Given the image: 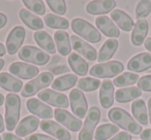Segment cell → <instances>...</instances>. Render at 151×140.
<instances>
[{"instance_id": "cell-49", "label": "cell", "mask_w": 151, "mask_h": 140, "mask_svg": "<svg viewBox=\"0 0 151 140\" xmlns=\"http://www.w3.org/2000/svg\"><path fill=\"white\" fill-rule=\"evenodd\" d=\"M148 112H149V121L151 124V98H149L148 100Z\"/></svg>"}, {"instance_id": "cell-46", "label": "cell", "mask_w": 151, "mask_h": 140, "mask_svg": "<svg viewBox=\"0 0 151 140\" xmlns=\"http://www.w3.org/2000/svg\"><path fill=\"white\" fill-rule=\"evenodd\" d=\"M144 45H145V48H146V50H148L149 52L151 53V37L147 38L146 41H145V43H144Z\"/></svg>"}, {"instance_id": "cell-20", "label": "cell", "mask_w": 151, "mask_h": 140, "mask_svg": "<svg viewBox=\"0 0 151 140\" xmlns=\"http://www.w3.org/2000/svg\"><path fill=\"white\" fill-rule=\"evenodd\" d=\"M40 126V119L33 115H28L24 117L16 128V135L20 137H25L28 134L34 132Z\"/></svg>"}, {"instance_id": "cell-8", "label": "cell", "mask_w": 151, "mask_h": 140, "mask_svg": "<svg viewBox=\"0 0 151 140\" xmlns=\"http://www.w3.org/2000/svg\"><path fill=\"white\" fill-rule=\"evenodd\" d=\"M69 101H70V108L73 114L79 119H84L86 117L88 105L85 98V95L79 89H73L69 93Z\"/></svg>"}, {"instance_id": "cell-45", "label": "cell", "mask_w": 151, "mask_h": 140, "mask_svg": "<svg viewBox=\"0 0 151 140\" xmlns=\"http://www.w3.org/2000/svg\"><path fill=\"white\" fill-rule=\"evenodd\" d=\"M7 23V17L4 15V14L0 13V29L3 28Z\"/></svg>"}, {"instance_id": "cell-14", "label": "cell", "mask_w": 151, "mask_h": 140, "mask_svg": "<svg viewBox=\"0 0 151 140\" xmlns=\"http://www.w3.org/2000/svg\"><path fill=\"white\" fill-rule=\"evenodd\" d=\"M70 41L73 50L82 55L83 57H85L88 61H95L97 59V53L95 48L89 43L85 42L84 40H82L80 37L73 35L70 37Z\"/></svg>"}, {"instance_id": "cell-38", "label": "cell", "mask_w": 151, "mask_h": 140, "mask_svg": "<svg viewBox=\"0 0 151 140\" xmlns=\"http://www.w3.org/2000/svg\"><path fill=\"white\" fill-rule=\"evenodd\" d=\"M47 4L51 11L57 15H64L66 13V3L63 0H48Z\"/></svg>"}, {"instance_id": "cell-1", "label": "cell", "mask_w": 151, "mask_h": 140, "mask_svg": "<svg viewBox=\"0 0 151 140\" xmlns=\"http://www.w3.org/2000/svg\"><path fill=\"white\" fill-rule=\"evenodd\" d=\"M108 117L111 122L120 127L125 131L130 132L132 134H140L142 133V126L138 124L132 117L125 111L124 109L119 107H114L108 112Z\"/></svg>"}, {"instance_id": "cell-21", "label": "cell", "mask_w": 151, "mask_h": 140, "mask_svg": "<svg viewBox=\"0 0 151 140\" xmlns=\"http://www.w3.org/2000/svg\"><path fill=\"white\" fill-rule=\"evenodd\" d=\"M54 39L56 42L57 50L61 56H66L70 54V37L67 32L63 30H58L54 33Z\"/></svg>"}, {"instance_id": "cell-31", "label": "cell", "mask_w": 151, "mask_h": 140, "mask_svg": "<svg viewBox=\"0 0 151 140\" xmlns=\"http://www.w3.org/2000/svg\"><path fill=\"white\" fill-rule=\"evenodd\" d=\"M78 77L77 75L73 74H66V75L60 76V77L54 80V82H52V88L54 90L57 91H67L70 88L75 87V85L77 84Z\"/></svg>"}, {"instance_id": "cell-22", "label": "cell", "mask_w": 151, "mask_h": 140, "mask_svg": "<svg viewBox=\"0 0 151 140\" xmlns=\"http://www.w3.org/2000/svg\"><path fill=\"white\" fill-rule=\"evenodd\" d=\"M68 64L70 69L75 72L77 75L80 76H85L88 73V63L78 54H70L68 56Z\"/></svg>"}, {"instance_id": "cell-19", "label": "cell", "mask_w": 151, "mask_h": 140, "mask_svg": "<svg viewBox=\"0 0 151 140\" xmlns=\"http://www.w3.org/2000/svg\"><path fill=\"white\" fill-rule=\"evenodd\" d=\"M95 25L99 28V30H101L106 36L112 38H117L120 35V32L118 30V28L115 26V24L111 21V19L106 16H101L97 17L95 19Z\"/></svg>"}, {"instance_id": "cell-34", "label": "cell", "mask_w": 151, "mask_h": 140, "mask_svg": "<svg viewBox=\"0 0 151 140\" xmlns=\"http://www.w3.org/2000/svg\"><path fill=\"white\" fill-rule=\"evenodd\" d=\"M140 80L139 78V75L137 73H134V72H124V73L120 74L119 76L114 80V85L116 87H127V86H132V85L136 84L138 80Z\"/></svg>"}, {"instance_id": "cell-50", "label": "cell", "mask_w": 151, "mask_h": 140, "mask_svg": "<svg viewBox=\"0 0 151 140\" xmlns=\"http://www.w3.org/2000/svg\"><path fill=\"white\" fill-rule=\"evenodd\" d=\"M60 61V57H58V56H55L54 57V59H53V61L50 63L51 65H53V64H56V62H59Z\"/></svg>"}, {"instance_id": "cell-53", "label": "cell", "mask_w": 151, "mask_h": 140, "mask_svg": "<svg viewBox=\"0 0 151 140\" xmlns=\"http://www.w3.org/2000/svg\"><path fill=\"white\" fill-rule=\"evenodd\" d=\"M0 140H2V139H1V137H0Z\"/></svg>"}, {"instance_id": "cell-48", "label": "cell", "mask_w": 151, "mask_h": 140, "mask_svg": "<svg viewBox=\"0 0 151 140\" xmlns=\"http://www.w3.org/2000/svg\"><path fill=\"white\" fill-rule=\"evenodd\" d=\"M4 131V123H3L2 115L0 114V133H2Z\"/></svg>"}, {"instance_id": "cell-2", "label": "cell", "mask_w": 151, "mask_h": 140, "mask_svg": "<svg viewBox=\"0 0 151 140\" xmlns=\"http://www.w3.org/2000/svg\"><path fill=\"white\" fill-rule=\"evenodd\" d=\"M21 100L17 94H7L5 98V126L9 131L16 130L20 119Z\"/></svg>"}, {"instance_id": "cell-13", "label": "cell", "mask_w": 151, "mask_h": 140, "mask_svg": "<svg viewBox=\"0 0 151 140\" xmlns=\"http://www.w3.org/2000/svg\"><path fill=\"white\" fill-rule=\"evenodd\" d=\"M40 129L46 133L52 135L53 137L59 140H70L71 135L66 129L61 127L54 121H42L40 124Z\"/></svg>"}, {"instance_id": "cell-10", "label": "cell", "mask_w": 151, "mask_h": 140, "mask_svg": "<svg viewBox=\"0 0 151 140\" xmlns=\"http://www.w3.org/2000/svg\"><path fill=\"white\" fill-rule=\"evenodd\" d=\"M54 117L58 123L73 132H78L82 128V121L73 117L69 111L65 109L56 108L54 110Z\"/></svg>"}, {"instance_id": "cell-12", "label": "cell", "mask_w": 151, "mask_h": 140, "mask_svg": "<svg viewBox=\"0 0 151 140\" xmlns=\"http://www.w3.org/2000/svg\"><path fill=\"white\" fill-rule=\"evenodd\" d=\"M9 72L22 80H30L38 74V68L33 65L23 62H14L9 68Z\"/></svg>"}, {"instance_id": "cell-32", "label": "cell", "mask_w": 151, "mask_h": 140, "mask_svg": "<svg viewBox=\"0 0 151 140\" xmlns=\"http://www.w3.org/2000/svg\"><path fill=\"white\" fill-rule=\"evenodd\" d=\"M44 22L48 27L53 28V29L63 30L67 29L69 27V22L66 19L58 17L56 15H53V14H48V15L45 16Z\"/></svg>"}, {"instance_id": "cell-52", "label": "cell", "mask_w": 151, "mask_h": 140, "mask_svg": "<svg viewBox=\"0 0 151 140\" xmlns=\"http://www.w3.org/2000/svg\"><path fill=\"white\" fill-rule=\"evenodd\" d=\"M3 66H4V61L2 59H0V70L3 68Z\"/></svg>"}, {"instance_id": "cell-23", "label": "cell", "mask_w": 151, "mask_h": 140, "mask_svg": "<svg viewBox=\"0 0 151 140\" xmlns=\"http://www.w3.org/2000/svg\"><path fill=\"white\" fill-rule=\"evenodd\" d=\"M0 87L5 91L9 92H22V88H23V82L20 80L16 78L12 74L9 73H0Z\"/></svg>"}, {"instance_id": "cell-24", "label": "cell", "mask_w": 151, "mask_h": 140, "mask_svg": "<svg viewBox=\"0 0 151 140\" xmlns=\"http://www.w3.org/2000/svg\"><path fill=\"white\" fill-rule=\"evenodd\" d=\"M111 19L117 24L120 29L125 32L130 31L134 26L132 18L121 9H114L111 13Z\"/></svg>"}, {"instance_id": "cell-4", "label": "cell", "mask_w": 151, "mask_h": 140, "mask_svg": "<svg viewBox=\"0 0 151 140\" xmlns=\"http://www.w3.org/2000/svg\"><path fill=\"white\" fill-rule=\"evenodd\" d=\"M124 70V66L119 61H111L107 63H101L91 67L90 75L97 78H110L118 75Z\"/></svg>"}, {"instance_id": "cell-35", "label": "cell", "mask_w": 151, "mask_h": 140, "mask_svg": "<svg viewBox=\"0 0 151 140\" xmlns=\"http://www.w3.org/2000/svg\"><path fill=\"white\" fill-rule=\"evenodd\" d=\"M99 86H101V80L92 77L81 78L78 82V89L80 91H84V92H93V91L97 90Z\"/></svg>"}, {"instance_id": "cell-6", "label": "cell", "mask_w": 151, "mask_h": 140, "mask_svg": "<svg viewBox=\"0 0 151 140\" xmlns=\"http://www.w3.org/2000/svg\"><path fill=\"white\" fill-rule=\"evenodd\" d=\"M19 58L24 62L35 65H46L50 61V55L32 45H24L19 50Z\"/></svg>"}, {"instance_id": "cell-17", "label": "cell", "mask_w": 151, "mask_h": 140, "mask_svg": "<svg viewBox=\"0 0 151 140\" xmlns=\"http://www.w3.org/2000/svg\"><path fill=\"white\" fill-rule=\"evenodd\" d=\"M116 6V1L113 0H95L87 4L86 11L90 15H104L113 11Z\"/></svg>"}, {"instance_id": "cell-7", "label": "cell", "mask_w": 151, "mask_h": 140, "mask_svg": "<svg viewBox=\"0 0 151 140\" xmlns=\"http://www.w3.org/2000/svg\"><path fill=\"white\" fill-rule=\"evenodd\" d=\"M101 119V110L96 106H93L88 111L85 119V123L79 134L78 140H92L95 127Z\"/></svg>"}, {"instance_id": "cell-51", "label": "cell", "mask_w": 151, "mask_h": 140, "mask_svg": "<svg viewBox=\"0 0 151 140\" xmlns=\"http://www.w3.org/2000/svg\"><path fill=\"white\" fill-rule=\"evenodd\" d=\"M3 103H4V96L0 93V106H1V105H3Z\"/></svg>"}, {"instance_id": "cell-26", "label": "cell", "mask_w": 151, "mask_h": 140, "mask_svg": "<svg viewBox=\"0 0 151 140\" xmlns=\"http://www.w3.org/2000/svg\"><path fill=\"white\" fill-rule=\"evenodd\" d=\"M34 39L36 43L45 50L49 54H55L56 53V45L54 43V40L50 36V34L47 33L46 31H36L34 33Z\"/></svg>"}, {"instance_id": "cell-16", "label": "cell", "mask_w": 151, "mask_h": 140, "mask_svg": "<svg viewBox=\"0 0 151 140\" xmlns=\"http://www.w3.org/2000/svg\"><path fill=\"white\" fill-rule=\"evenodd\" d=\"M27 109L32 113L35 114L36 117H42V119H52L53 117V112L49 105L44 104L42 102H40V100L35 98H31L27 101Z\"/></svg>"}, {"instance_id": "cell-25", "label": "cell", "mask_w": 151, "mask_h": 140, "mask_svg": "<svg viewBox=\"0 0 151 140\" xmlns=\"http://www.w3.org/2000/svg\"><path fill=\"white\" fill-rule=\"evenodd\" d=\"M148 33V22L146 20H139L134 26V30L132 33V42L134 45L140 46L144 42Z\"/></svg>"}, {"instance_id": "cell-40", "label": "cell", "mask_w": 151, "mask_h": 140, "mask_svg": "<svg viewBox=\"0 0 151 140\" xmlns=\"http://www.w3.org/2000/svg\"><path fill=\"white\" fill-rule=\"evenodd\" d=\"M51 71H52V74H56V75H59V74L62 73H67L69 71V67L65 66V65H59V66H55L51 68Z\"/></svg>"}, {"instance_id": "cell-43", "label": "cell", "mask_w": 151, "mask_h": 140, "mask_svg": "<svg viewBox=\"0 0 151 140\" xmlns=\"http://www.w3.org/2000/svg\"><path fill=\"white\" fill-rule=\"evenodd\" d=\"M141 139L142 140H151V129H146L141 133Z\"/></svg>"}, {"instance_id": "cell-9", "label": "cell", "mask_w": 151, "mask_h": 140, "mask_svg": "<svg viewBox=\"0 0 151 140\" xmlns=\"http://www.w3.org/2000/svg\"><path fill=\"white\" fill-rule=\"evenodd\" d=\"M38 98L44 102L51 104L57 108L66 109L69 106L68 98L64 94L58 93L54 90H44L38 93Z\"/></svg>"}, {"instance_id": "cell-42", "label": "cell", "mask_w": 151, "mask_h": 140, "mask_svg": "<svg viewBox=\"0 0 151 140\" xmlns=\"http://www.w3.org/2000/svg\"><path fill=\"white\" fill-rule=\"evenodd\" d=\"M111 140H132V135L128 134L127 132H120Z\"/></svg>"}, {"instance_id": "cell-28", "label": "cell", "mask_w": 151, "mask_h": 140, "mask_svg": "<svg viewBox=\"0 0 151 140\" xmlns=\"http://www.w3.org/2000/svg\"><path fill=\"white\" fill-rule=\"evenodd\" d=\"M142 95V91L139 88H123L119 89L115 93V99L119 103H126L132 100H136Z\"/></svg>"}, {"instance_id": "cell-36", "label": "cell", "mask_w": 151, "mask_h": 140, "mask_svg": "<svg viewBox=\"0 0 151 140\" xmlns=\"http://www.w3.org/2000/svg\"><path fill=\"white\" fill-rule=\"evenodd\" d=\"M23 4L36 15L42 16L46 14V6L40 0H23Z\"/></svg>"}, {"instance_id": "cell-27", "label": "cell", "mask_w": 151, "mask_h": 140, "mask_svg": "<svg viewBox=\"0 0 151 140\" xmlns=\"http://www.w3.org/2000/svg\"><path fill=\"white\" fill-rule=\"evenodd\" d=\"M20 19L26 26L32 30H40L44 28V21L40 17L33 15L29 11L23 9L20 11Z\"/></svg>"}, {"instance_id": "cell-11", "label": "cell", "mask_w": 151, "mask_h": 140, "mask_svg": "<svg viewBox=\"0 0 151 140\" xmlns=\"http://www.w3.org/2000/svg\"><path fill=\"white\" fill-rule=\"evenodd\" d=\"M25 29L21 26H16L11 30L6 38V50L9 55H15L18 53L25 39Z\"/></svg>"}, {"instance_id": "cell-37", "label": "cell", "mask_w": 151, "mask_h": 140, "mask_svg": "<svg viewBox=\"0 0 151 140\" xmlns=\"http://www.w3.org/2000/svg\"><path fill=\"white\" fill-rule=\"evenodd\" d=\"M151 13V1L142 0L138 3L136 7V18L139 20H144Z\"/></svg>"}, {"instance_id": "cell-3", "label": "cell", "mask_w": 151, "mask_h": 140, "mask_svg": "<svg viewBox=\"0 0 151 140\" xmlns=\"http://www.w3.org/2000/svg\"><path fill=\"white\" fill-rule=\"evenodd\" d=\"M71 29L75 33L82 36L84 39L92 43H97L101 40V35L99 31L95 29L86 20L80 19V18L73 19L71 21Z\"/></svg>"}, {"instance_id": "cell-44", "label": "cell", "mask_w": 151, "mask_h": 140, "mask_svg": "<svg viewBox=\"0 0 151 140\" xmlns=\"http://www.w3.org/2000/svg\"><path fill=\"white\" fill-rule=\"evenodd\" d=\"M3 140H23L22 138L20 137H17L16 135H14V134L12 133H4L2 136Z\"/></svg>"}, {"instance_id": "cell-41", "label": "cell", "mask_w": 151, "mask_h": 140, "mask_svg": "<svg viewBox=\"0 0 151 140\" xmlns=\"http://www.w3.org/2000/svg\"><path fill=\"white\" fill-rule=\"evenodd\" d=\"M26 140H56V139L52 137H49L47 135H42V134H32V135L26 137Z\"/></svg>"}, {"instance_id": "cell-18", "label": "cell", "mask_w": 151, "mask_h": 140, "mask_svg": "<svg viewBox=\"0 0 151 140\" xmlns=\"http://www.w3.org/2000/svg\"><path fill=\"white\" fill-rule=\"evenodd\" d=\"M99 102L104 108H110L114 103V85L110 80L101 82L99 90Z\"/></svg>"}, {"instance_id": "cell-15", "label": "cell", "mask_w": 151, "mask_h": 140, "mask_svg": "<svg viewBox=\"0 0 151 140\" xmlns=\"http://www.w3.org/2000/svg\"><path fill=\"white\" fill-rule=\"evenodd\" d=\"M149 68H151V54L149 53L136 55L127 63V69L129 71H134V73L143 72Z\"/></svg>"}, {"instance_id": "cell-33", "label": "cell", "mask_w": 151, "mask_h": 140, "mask_svg": "<svg viewBox=\"0 0 151 140\" xmlns=\"http://www.w3.org/2000/svg\"><path fill=\"white\" fill-rule=\"evenodd\" d=\"M119 132V128L113 124H104L96 129L94 138L96 140H107Z\"/></svg>"}, {"instance_id": "cell-29", "label": "cell", "mask_w": 151, "mask_h": 140, "mask_svg": "<svg viewBox=\"0 0 151 140\" xmlns=\"http://www.w3.org/2000/svg\"><path fill=\"white\" fill-rule=\"evenodd\" d=\"M118 40L111 38L105 41V43L103 44V46L101 48L99 52V62L103 63L105 61H108L114 56L115 52L118 48Z\"/></svg>"}, {"instance_id": "cell-5", "label": "cell", "mask_w": 151, "mask_h": 140, "mask_svg": "<svg viewBox=\"0 0 151 140\" xmlns=\"http://www.w3.org/2000/svg\"><path fill=\"white\" fill-rule=\"evenodd\" d=\"M53 80H54V75L51 72L45 71L42 73H40L34 80H30L29 82L24 86L23 90L21 92V95L23 97H31L33 95H35L36 93H38L40 90L47 88L48 86H50L52 84Z\"/></svg>"}, {"instance_id": "cell-47", "label": "cell", "mask_w": 151, "mask_h": 140, "mask_svg": "<svg viewBox=\"0 0 151 140\" xmlns=\"http://www.w3.org/2000/svg\"><path fill=\"white\" fill-rule=\"evenodd\" d=\"M5 53H6V48H5V46L0 42V57L4 56Z\"/></svg>"}, {"instance_id": "cell-39", "label": "cell", "mask_w": 151, "mask_h": 140, "mask_svg": "<svg viewBox=\"0 0 151 140\" xmlns=\"http://www.w3.org/2000/svg\"><path fill=\"white\" fill-rule=\"evenodd\" d=\"M138 88L145 92H151V75H144L138 80Z\"/></svg>"}, {"instance_id": "cell-30", "label": "cell", "mask_w": 151, "mask_h": 140, "mask_svg": "<svg viewBox=\"0 0 151 140\" xmlns=\"http://www.w3.org/2000/svg\"><path fill=\"white\" fill-rule=\"evenodd\" d=\"M132 111L136 121H138L142 125L148 124V112H147L144 100H142V99L134 100L132 104Z\"/></svg>"}]
</instances>
